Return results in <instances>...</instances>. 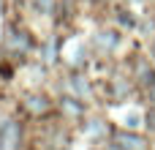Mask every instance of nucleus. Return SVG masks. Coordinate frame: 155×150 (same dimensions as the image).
Instances as JSON below:
<instances>
[{"label": "nucleus", "mask_w": 155, "mask_h": 150, "mask_svg": "<svg viewBox=\"0 0 155 150\" xmlns=\"http://www.w3.org/2000/svg\"><path fill=\"white\" fill-rule=\"evenodd\" d=\"M16 137H19V126L16 123H5L3 131H0V145H3V150H14Z\"/></svg>", "instance_id": "nucleus-1"}, {"label": "nucleus", "mask_w": 155, "mask_h": 150, "mask_svg": "<svg viewBox=\"0 0 155 150\" xmlns=\"http://www.w3.org/2000/svg\"><path fill=\"white\" fill-rule=\"evenodd\" d=\"M117 142H120V148H125V150H144V139L134 137V134H120Z\"/></svg>", "instance_id": "nucleus-2"}, {"label": "nucleus", "mask_w": 155, "mask_h": 150, "mask_svg": "<svg viewBox=\"0 0 155 150\" xmlns=\"http://www.w3.org/2000/svg\"><path fill=\"white\" fill-rule=\"evenodd\" d=\"M30 107H33V109H46V101H44V98H33Z\"/></svg>", "instance_id": "nucleus-3"}, {"label": "nucleus", "mask_w": 155, "mask_h": 150, "mask_svg": "<svg viewBox=\"0 0 155 150\" xmlns=\"http://www.w3.org/2000/svg\"><path fill=\"white\" fill-rule=\"evenodd\" d=\"M136 123H139V118H136V115H131V118H128V128H134Z\"/></svg>", "instance_id": "nucleus-4"}, {"label": "nucleus", "mask_w": 155, "mask_h": 150, "mask_svg": "<svg viewBox=\"0 0 155 150\" xmlns=\"http://www.w3.org/2000/svg\"><path fill=\"white\" fill-rule=\"evenodd\" d=\"M153 55H155V44H153Z\"/></svg>", "instance_id": "nucleus-5"}]
</instances>
